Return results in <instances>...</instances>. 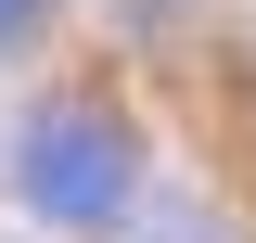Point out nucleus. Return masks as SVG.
Returning <instances> with one entry per match:
<instances>
[{"label": "nucleus", "instance_id": "nucleus-2", "mask_svg": "<svg viewBox=\"0 0 256 243\" xmlns=\"http://www.w3.org/2000/svg\"><path fill=\"white\" fill-rule=\"evenodd\" d=\"M38 26V0H0V52H13V38H26Z\"/></svg>", "mask_w": 256, "mask_h": 243}, {"label": "nucleus", "instance_id": "nucleus-1", "mask_svg": "<svg viewBox=\"0 0 256 243\" xmlns=\"http://www.w3.org/2000/svg\"><path fill=\"white\" fill-rule=\"evenodd\" d=\"M13 180H26L38 218H116L128 180H141V154H128L116 116H90V102H52V116H26V141H13Z\"/></svg>", "mask_w": 256, "mask_h": 243}, {"label": "nucleus", "instance_id": "nucleus-3", "mask_svg": "<svg viewBox=\"0 0 256 243\" xmlns=\"http://www.w3.org/2000/svg\"><path fill=\"white\" fill-rule=\"evenodd\" d=\"M128 13H166V0H128Z\"/></svg>", "mask_w": 256, "mask_h": 243}]
</instances>
